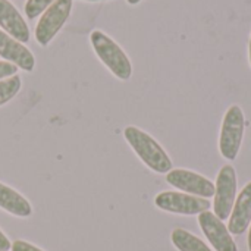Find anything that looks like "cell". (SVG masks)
<instances>
[{
	"label": "cell",
	"instance_id": "13",
	"mask_svg": "<svg viewBox=\"0 0 251 251\" xmlns=\"http://www.w3.org/2000/svg\"><path fill=\"white\" fill-rule=\"evenodd\" d=\"M171 240L179 251H212L200 238L181 228L172 231Z\"/></svg>",
	"mask_w": 251,
	"mask_h": 251
},
{
	"label": "cell",
	"instance_id": "1",
	"mask_svg": "<svg viewBox=\"0 0 251 251\" xmlns=\"http://www.w3.org/2000/svg\"><path fill=\"white\" fill-rule=\"evenodd\" d=\"M124 137L141 159V162L156 174H168L172 169V160L163 147L147 132L137 126H126Z\"/></svg>",
	"mask_w": 251,
	"mask_h": 251
},
{
	"label": "cell",
	"instance_id": "20",
	"mask_svg": "<svg viewBox=\"0 0 251 251\" xmlns=\"http://www.w3.org/2000/svg\"><path fill=\"white\" fill-rule=\"evenodd\" d=\"M126 1H128L129 4H138V3H140L141 0H126Z\"/></svg>",
	"mask_w": 251,
	"mask_h": 251
},
{
	"label": "cell",
	"instance_id": "8",
	"mask_svg": "<svg viewBox=\"0 0 251 251\" xmlns=\"http://www.w3.org/2000/svg\"><path fill=\"white\" fill-rule=\"evenodd\" d=\"M199 224L212 244V247L216 251H238L235 241L231 237V232L228 231V226L221 221L215 213L206 210L199 215Z\"/></svg>",
	"mask_w": 251,
	"mask_h": 251
},
{
	"label": "cell",
	"instance_id": "9",
	"mask_svg": "<svg viewBox=\"0 0 251 251\" xmlns=\"http://www.w3.org/2000/svg\"><path fill=\"white\" fill-rule=\"evenodd\" d=\"M0 56L22 71L32 72L35 68V57L29 49H26L24 43L12 38L3 29H0Z\"/></svg>",
	"mask_w": 251,
	"mask_h": 251
},
{
	"label": "cell",
	"instance_id": "21",
	"mask_svg": "<svg viewBox=\"0 0 251 251\" xmlns=\"http://www.w3.org/2000/svg\"><path fill=\"white\" fill-rule=\"evenodd\" d=\"M249 59H250V66H251V35H250V44H249Z\"/></svg>",
	"mask_w": 251,
	"mask_h": 251
},
{
	"label": "cell",
	"instance_id": "3",
	"mask_svg": "<svg viewBox=\"0 0 251 251\" xmlns=\"http://www.w3.org/2000/svg\"><path fill=\"white\" fill-rule=\"evenodd\" d=\"M244 129H246L244 112L240 106L234 104L226 110L224 116L221 137H219V150L225 159L228 160L237 159L244 138Z\"/></svg>",
	"mask_w": 251,
	"mask_h": 251
},
{
	"label": "cell",
	"instance_id": "18",
	"mask_svg": "<svg viewBox=\"0 0 251 251\" xmlns=\"http://www.w3.org/2000/svg\"><path fill=\"white\" fill-rule=\"evenodd\" d=\"M10 247H12V244H10V241H9V238L1 232V229H0V251H9L10 250Z\"/></svg>",
	"mask_w": 251,
	"mask_h": 251
},
{
	"label": "cell",
	"instance_id": "10",
	"mask_svg": "<svg viewBox=\"0 0 251 251\" xmlns=\"http://www.w3.org/2000/svg\"><path fill=\"white\" fill-rule=\"evenodd\" d=\"M0 26L6 34L18 41H29V28L22 15L9 0H0Z\"/></svg>",
	"mask_w": 251,
	"mask_h": 251
},
{
	"label": "cell",
	"instance_id": "17",
	"mask_svg": "<svg viewBox=\"0 0 251 251\" xmlns=\"http://www.w3.org/2000/svg\"><path fill=\"white\" fill-rule=\"evenodd\" d=\"M10 249H12V251H43L40 250L38 247H35V246H32V244H29L26 241H22V240L13 241Z\"/></svg>",
	"mask_w": 251,
	"mask_h": 251
},
{
	"label": "cell",
	"instance_id": "11",
	"mask_svg": "<svg viewBox=\"0 0 251 251\" xmlns=\"http://www.w3.org/2000/svg\"><path fill=\"white\" fill-rule=\"evenodd\" d=\"M251 224V182H249L235 199L228 231L232 235H241L247 231Z\"/></svg>",
	"mask_w": 251,
	"mask_h": 251
},
{
	"label": "cell",
	"instance_id": "5",
	"mask_svg": "<svg viewBox=\"0 0 251 251\" xmlns=\"http://www.w3.org/2000/svg\"><path fill=\"white\" fill-rule=\"evenodd\" d=\"M154 204L160 210L185 216L200 215L210 209V201L207 199L176 191H165L157 194L154 199Z\"/></svg>",
	"mask_w": 251,
	"mask_h": 251
},
{
	"label": "cell",
	"instance_id": "12",
	"mask_svg": "<svg viewBox=\"0 0 251 251\" xmlns=\"http://www.w3.org/2000/svg\"><path fill=\"white\" fill-rule=\"evenodd\" d=\"M0 209L16 218H28L32 213V207L29 201L18 191L1 182H0Z\"/></svg>",
	"mask_w": 251,
	"mask_h": 251
},
{
	"label": "cell",
	"instance_id": "19",
	"mask_svg": "<svg viewBox=\"0 0 251 251\" xmlns=\"http://www.w3.org/2000/svg\"><path fill=\"white\" fill-rule=\"evenodd\" d=\"M249 250L251 251V224H250V232H249Z\"/></svg>",
	"mask_w": 251,
	"mask_h": 251
},
{
	"label": "cell",
	"instance_id": "4",
	"mask_svg": "<svg viewBox=\"0 0 251 251\" xmlns=\"http://www.w3.org/2000/svg\"><path fill=\"white\" fill-rule=\"evenodd\" d=\"M72 0H54L41 15L35 26V40L41 46H47L62 29L72 10Z\"/></svg>",
	"mask_w": 251,
	"mask_h": 251
},
{
	"label": "cell",
	"instance_id": "2",
	"mask_svg": "<svg viewBox=\"0 0 251 251\" xmlns=\"http://www.w3.org/2000/svg\"><path fill=\"white\" fill-rule=\"evenodd\" d=\"M90 43L99 56V59L106 65V68L119 79L126 81L132 75V65L126 53L121 49V46L113 41L103 31L94 29L90 34Z\"/></svg>",
	"mask_w": 251,
	"mask_h": 251
},
{
	"label": "cell",
	"instance_id": "7",
	"mask_svg": "<svg viewBox=\"0 0 251 251\" xmlns=\"http://www.w3.org/2000/svg\"><path fill=\"white\" fill-rule=\"evenodd\" d=\"M168 184H171L172 187L196 196V197H201V199H210L215 196V184L207 179L206 176L193 172V171H187V169H174L171 172H168L166 176Z\"/></svg>",
	"mask_w": 251,
	"mask_h": 251
},
{
	"label": "cell",
	"instance_id": "14",
	"mask_svg": "<svg viewBox=\"0 0 251 251\" xmlns=\"http://www.w3.org/2000/svg\"><path fill=\"white\" fill-rule=\"evenodd\" d=\"M21 85H22V82H21V78L18 75L1 79L0 81V106L10 101L19 93Z\"/></svg>",
	"mask_w": 251,
	"mask_h": 251
},
{
	"label": "cell",
	"instance_id": "16",
	"mask_svg": "<svg viewBox=\"0 0 251 251\" xmlns=\"http://www.w3.org/2000/svg\"><path fill=\"white\" fill-rule=\"evenodd\" d=\"M16 71H18V68L13 63L6 62V60H1L0 62V81L16 75Z\"/></svg>",
	"mask_w": 251,
	"mask_h": 251
},
{
	"label": "cell",
	"instance_id": "6",
	"mask_svg": "<svg viewBox=\"0 0 251 251\" xmlns=\"http://www.w3.org/2000/svg\"><path fill=\"white\" fill-rule=\"evenodd\" d=\"M213 197L215 215L221 221L229 219L237 197V174L231 165H226L219 171Z\"/></svg>",
	"mask_w": 251,
	"mask_h": 251
},
{
	"label": "cell",
	"instance_id": "22",
	"mask_svg": "<svg viewBox=\"0 0 251 251\" xmlns=\"http://www.w3.org/2000/svg\"><path fill=\"white\" fill-rule=\"evenodd\" d=\"M87 1H101V0H87Z\"/></svg>",
	"mask_w": 251,
	"mask_h": 251
},
{
	"label": "cell",
	"instance_id": "15",
	"mask_svg": "<svg viewBox=\"0 0 251 251\" xmlns=\"http://www.w3.org/2000/svg\"><path fill=\"white\" fill-rule=\"evenodd\" d=\"M54 0H26L25 3V15L28 19H35L41 15Z\"/></svg>",
	"mask_w": 251,
	"mask_h": 251
}]
</instances>
